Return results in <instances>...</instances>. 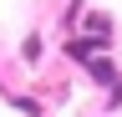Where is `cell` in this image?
<instances>
[{
    "label": "cell",
    "instance_id": "obj_6",
    "mask_svg": "<svg viewBox=\"0 0 122 117\" xmlns=\"http://www.w3.org/2000/svg\"><path fill=\"white\" fill-rule=\"evenodd\" d=\"M81 10H86V0H66V10H61V31H71V25L81 20Z\"/></svg>",
    "mask_w": 122,
    "mask_h": 117
},
{
    "label": "cell",
    "instance_id": "obj_4",
    "mask_svg": "<svg viewBox=\"0 0 122 117\" xmlns=\"http://www.w3.org/2000/svg\"><path fill=\"white\" fill-rule=\"evenodd\" d=\"M20 61H25V66H41V61H46V41H41L36 31L20 41Z\"/></svg>",
    "mask_w": 122,
    "mask_h": 117
},
{
    "label": "cell",
    "instance_id": "obj_3",
    "mask_svg": "<svg viewBox=\"0 0 122 117\" xmlns=\"http://www.w3.org/2000/svg\"><path fill=\"white\" fill-rule=\"evenodd\" d=\"M61 56H66V61H76V66H86L92 56H102V51H97V41H92V36L76 31V36H61Z\"/></svg>",
    "mask_w": 122,
    "mask_h": 117
},
{
    "label": "cell",
    "instance_id": "obj_1",
    "mask_svg": "<svg viewBox=\"0 0 122 117\" xmlns=\"http://www.w3.org/2000/svg\"><path fill=\"white\" fill-rule=\"evenodd\" d=\"M76 31L97 41V51H112V46H117V36H112V15H102V10H81Z\"/></svg>",
    "mask_w": 122,
    "mask_h": 117
},
{
    "label": "cell",
    "instance_id": "obj_7",
    "mask_svg": "<svg viewBox=\"0 0 122 117\" xmlns=\"http://www.w3.org/2000/svg\"><path fill=\"white\" fill-rule=\"evenodd\" d=\"M102 107H107V112H117V107H122V81H117V86H107V102H102Z\"/></svg>",
    "mask_w": 122,
    "mask_h": 117
},
{
    "label": "cell",
    "instance_id": "obj_5",
    "mask_svg": "<svg viewBox=\"0 0 122 117\" xmlns=\"http://www.w3.org/2000/svg\"><path fill=\"white\" fill-rule=\"evenodd\" d=\"M5 102H10V107L20 112V117H46V107H41L36 97H20V92H5Z\"/></svg>",
    "mask_w": 122,
    "mask_h": 117
},
{
    "label": "cell",
    "instance_id": "obj_2",
    "mask_svg": "<svg viewBox=\"0 0 122 117\" xmlns=\"http://www.w3.org/2000/svg\"><path fill=\"white\" fill-rule=\"evenodd\" d=\"M81 71H86V81H92V86H102V92H107V86H117V81H122V61H117L112 51H102V56H92V61H86Z\"/></svg>",
    "mask_w": 122,
    "mask_h": 117
}]
</instances>
